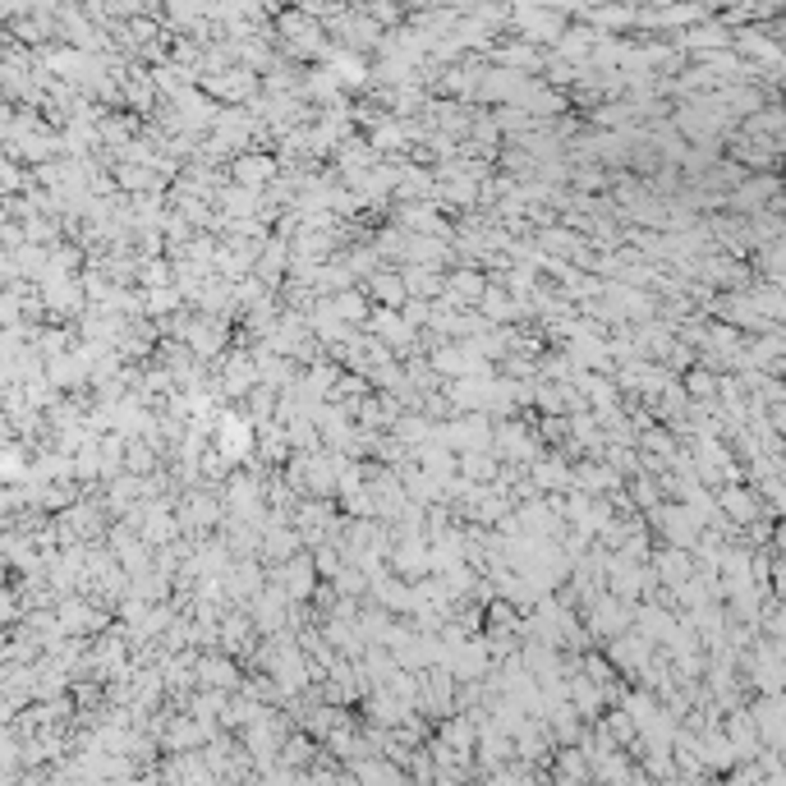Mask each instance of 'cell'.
I'll return each mask as SVG.
<instances>
[{"label": "cell", "mask_w": 786, "mask_h": 786, "mask_svg": "<svg viewBox=\"0 0 786 786\" xmlns=\"http://www.w3.org/2000/svg\"><path fill=\"white\" fill-rule=\"evenodd\" d=\"M230 175H235V184L239 189H249V193H258L272 175H276V157H267V153H239L235 157V166H230Z\"/></svg>", "instance_id": "obj_1"}, {"label": "cell", "mask_w": 786, "mask_h": 786, "mask_svg": "<svg viewBox=\"0 0 786 786\" xmlns=\"http://www.w3.org/2000/svg\"><path fill=\"white\" fill-rule=\"evenodd\" d=\"M487 290H493V285L478 276V267H465V272H451L447 276V294H451L456 304H483Z\"/></svg>", "instance_id": "obj_2"}, {"label": "cell", "mask_w": 786, "mask_h": 786, "mask_svg": "<svg viewBox=\"0 0 786 786\" xmlns=\"http://www.w3.org/2000/svg\"><path fill=\"white\" fill-rule=\"evenodd\" d=\"M208 88H212L217 97H226V102H244V97L258 88V74H254V69H230V74H221V79H208Z\"/></svg>", "instance_id": "obj_3"}, {"label": "cell", "mask_w": 786, "mask_h": 786, "mask_svg": "<svg viewBox=\"0 0 786 786\" xmlns=\"http://www.w3.org/2000/svg\"><path fill=\"white\" fill-rule=\"evenodd\" d=\"M313 557H300V561H285L281 570V584H285V598H309L313 594Z\"/></svg>", "instance_id": "obj_4"}, {"label": "cell", "mask_w": 786, "mask_h": 786, "mask_svg": "<svg viewBox=\"0 0 786 786\" xmlns=\"http://www.w3.org/2000/svg\"><path fill=\"white\" fill-rule=\"evenodd\" d=\"M199 676H203L208 685H235V667H230L226 658H208V662H199Z\"/></svg>", "instance_id": "obj_5"}, {"label": "cell", "mask_w": 786, "mask_h": 786, "mask_svg": "<svg viewBox=\"0 0 786 786\" xmlns=\"http://www.w3.org/2000/svg\"><path fill=\"white\" fill-rule=\"evenodd\" d=\"M281 331H294V340H304V336H309V331H304V322H294V327L285 322ZM272 350H281V355H285V350H290V336H272Z\"/></svg>", "instance_id": "obj_6"}]
</instances>
